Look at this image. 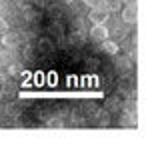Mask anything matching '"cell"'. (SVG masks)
I'll list each match as a JSON object with an SVG mask.
<instances>
[{
    "instance_id": "obj_1",
    "label": "cell",
    "mask_w": 158,
    "mask_h": 152,
    "mask_svg": "<svg viewBox=\"0 0 158 152\" xmlns=\"http://www.w3.org/2000/svg\"><path fill=\"white\" fill-rule=\"evenodd\" d=\"M108 18H110V12L102 4L96 8H90V20H92V24H106Z\"/></svg>"
},
{
    "instance_id": "obj_2",
    "label": "cell",
    "mask_w": 158,
    "mask_h": 152,
    "mask_svg": "<svg viewBox=\"0 0 158 152\" xmlns=\"http://www.w3.org/2000/svg\"><path fill=\"white\" fill-rule=\"evenodd\" d=\"M90 38L96 40V42H102V40H106L108 36H110V30L106 28V24H94L92 28H90Z\"/></svg>"
},
{
    "instance_id": "obj_3",
    "label": "cell",
    "mask_w": 158,
    "mask_h": 152,
    "mask_svg": "<svg viewBox=\"0 0 158 152\" xmlns=\"http://www.w3.org/2000/svg\"><path fill=\"white\" fill-rule=\"evenodd\" d=\"M122 20L126 24H136V20H138V8H136V4H126L122 8Z\"/></svg>"
},
{
    "instance_id": "obj_4",
    "label": "cell",
    "mask_w": 158,
    "mask_h": 152,
    "mask_svg": "<svg viewBox=\"0 0 158 152\" xmlns=\"http://www.w3.org/2000/svg\"><path fill=\"white\" fill-rule=\"evenodd\" d=\"M18 42H20V36H18V32H10V30H6L2 34V44L6 48H16L18 46Z\"/></svg>"
},
{
    "instance_id": "obj_5",
    "label": "cell",
    "mask_w": 158,
    "mask_h": 152,
    "mask_svg": "<svg viewBox=\"0 0 158 152\" xmlns=\"http://www.w3.org/2000/svg\"><path fill=\"white\" fill-rule=\"evenodd\" d=\"M100 46H102V50H104L106 54H110V56H114L116 52L120 50V48H118V44H116L114 40H108V38H106V40H102V42H100Z\"/></svg>"
},
{
    "instance_id": "obj_6",
    "label": "cell",
    "mask_w": 158,
    "mask_h": 152,
    "mask_svg": "<svg viewBox=\"0 0 158 152\" xmlns=\"http://www.w3.org/2000/svg\"><path fill=\"white\" fill-rule=\"evenodd\" d=\"M102 6L106 8L108 12H120V8H122V0H102Z\"/></svg>"
},
{
    "instance_id": "obj_7",
    "label": "cell",
    "mask_w": 158,
    "mask_h": 152,
    "mask_svg": "<svg viewBox=\"0 0 158 152\" xmlns=\"http://www.w3.org/2000/svg\"><path fill=\"white\" fill-rule=\"evenodd\" d=\"M98 124H100V126H108V124H110V116H108V112H100V116H98Z\"/></svg>"
},
{
    "instance_id": "obj_8",
    "label": "cell",
    "mask_w": 158,
    "mask_h": 152,
    "mask_svg": "<svg viewBox=\"0 0 158 152\" xmlns=\"http://www.w3.org/2000/svg\"><path fill=\"white\" fill-rule=\"evenodd\" d=\"M48 126H50V128H62L64 122H62V118H50V120H48Z\"/></svg>"
},
{
    "instance_id": "obj_9",
    "label": "cell",
    "mask_w": 158,
    "mask_h": 152,
    "mask_svg": "<svg viewBox=\"0 0 158 152\" xmlns=\"http://www.w3.org/2000/svg\"><path fill=\"white\" fill-rule=\"evenodd\" d=\"M82 2H84L86 8H96V6H100V4H102V0H82Z\"/></svg>"
},
{
    "instance_id": "obj_10",
    "label": "cell",
    "mask_w": 158,
    "mask_h": 152,
    "mask_svg": "<svg viewBox=\"0 0 158 152\" xmlns=\"http://www.w3.org/2000/svg\"><path fill=\"white\" fill-rule=\"evenodd\" d=\"M20 72H22V66H20V64H12V66H10V74L12 76L20 74Z\"/></svg>"
},
{
    "instance_id": "obj_11",
    "label": "cell",
    "mask_w": 158,
    "mask_h": 152,
    "mask_svg": "<svg viewBox=\"0 0 158 152\" xmlns=\"http://www.w3.org/2000/svg\"><path fill=\"white\" fill-rule=\"evenodd\" d=\"M6 30H8V22L4 18H0V34H4Z\"/></svg>"
},
{
    "instance_id": "obj_12",
    "label": "cell",
    "mask_w": 158,
    "mask_h": 152,
    "mask_svg": "<svg viewBox=\"0 0 158 152\" xmlns=\"http://www.w3.org/2000/svg\"><path fill=\"white\" fill-rule=\"evenodd\" d=\"M18 6L20 8H28V0H18Z\"/></svg>"
},
{
    "instance_id": "obj_13",
    "label": "cell",
    "mask_w": 158,
    "mask_h": 152,
    "mask_svg": "<svg viewBox=\"0 0 158 152\" xmlns=\"http://www.w3.org/2000/svg\"><path fill=\"white\" fill-rule=\"evenodd\" d=\"M4 80H6V76H4V74H2V72H0V86H2V84H4Z\"/></svg>"
},
{
    "instance_id": "obj_14",
    "label": "cell",
    "mask_w": 158,
    "mask_h": 152,
    "mask_svg": "<svg viewBox=\"0 0 158 152\" xmlns=\"http://www.w3.org/2000/svg\"><path fill=\"white\" fill-rule=\"evenodd\" d=\"M122 4H136V0H122Z\"/></svg>"
},
{
    "instance_id": "obj_15",
    "label": "cell",
    "mask_w": 158,
    "mask_h": 152,
    "mask_svg": "<svg viewBox=\"0 0 158 152\" xmlns=\"http://www.w3.org/2000/svg\"><path fill=\"white\" fill-rule=\"evenodd\" d=\"M60 2H62V4H72L74 0H60Z\"/></svg>"
},
{
    "instance_id": "obj_16",
    "label": "cell",
    "mask_w": 158,
    "mask_h": 152,
    "mask_svg": "<svg viewBox=\"0 0 158 152\" xmlns=\"http://www.w3.org/2000/svg\"><path fill=\"white\" fill-rule=\"evenodd\" d=\"M0 98H2V92H0Z\"/></svg>"
}]
</instances>
